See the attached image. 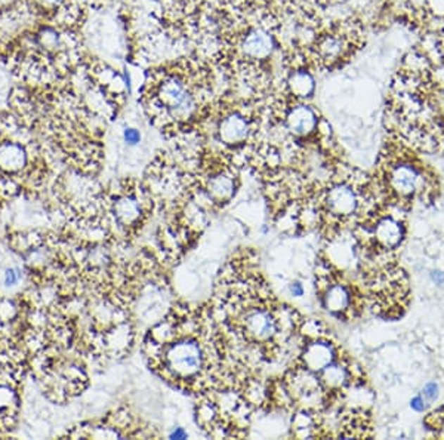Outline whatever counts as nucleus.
<instances>
[{
    "label": "nucleus",
    "mask_w": 444,
    "mask_h": 440,
    "mask_svg": "<svg viewBox=\"0 0 444 440\" xmlns=\"http://www.w3.org/2000/svg\"><path fill=\"white\" fill-rule=\"evenodd\" d=\"M424 394L428 397L429 401L437 399V396H438V387H437V384H434V382H431V384H428V386L425 387V390H424Z\"/></svg>",
    "instance_id": "obj_13"
},
{
    "label": "nucleus",
    "mask_w": 444,
    "mask_h": 440,
    "mask_svg": "<svg viewBox=\"0 0 444 440\" xmlns=\"http://www.w3.org/2000/svg\"><path fill=\"white\" fill-rule=\"evenodd\" d=\"M18 273L15 272V270H9V272L6 273V277H5V283L8 287H12V285H15V283L18 282Z\"/></svg>",
    "instance_id": "obj_14"
},
{
    "label": "nucleus",
    "mask_w": 444,
    "mask_h": 440,
    "mask_svg": "<svg viewBox=\"0 0 444 440\" xmlns=\"http://www.w3.org/2000/svg\"><path fill=\"white\" fill-rule=\"evenodd\" d=\"M24 163L25 153L20 146L13 143H6L0 146V168L9 172H15L23 168Z\"/></svg>",
    "instance_id": "obj_10"
},
{
    "label": "nucleus",
    "mask_w": 444,
    "mask_h": 440,
    "mask_svg": "<svg viewBox=\"0 0 444 440\" xmlns=\"http://www.w3.org/2000/svg\"><path fill=\"white\" fill-rule=\"evenodd\" d=\"M144 351L151 371L182 391L203 394L228 382L231 358L210 310L177 306L148 331ZM236 365V363H234Z\"/></svg>",
    "instance_id": "obj_2"
},
{
    "label": "nucleus",
    "mask_w": 444,
    "mask_h": 440,
    "mask_svg": "<svg viewBox=\"0 0 444 440\" xmlns=\"http://www.w3.org/2000/svg\"><path fill=\"white\" fill-rule=\"evenodd\" d=\"M123 138L127 144L135 146L141 141V132L138 130H135V127H126L125 132H123Z\"/></svg>",
    "instance_id": "obj_12"
},
{
    "label": "nucleus",
    "mask_w": 444,
    "mask_h": 440,
    "mask_svg": "<svg viewBox=\"0 0 444 440\" xmlns=\"http://www.w3.org/2000/svg\"><path fill=\"white\" fill-rule=\"evenodd\" d=\"M185 436H187V434H185L184 432H178V433H174V434H172L170 437H185Z\"/></svg>",
    "instance_id": "obj_17"
},
{
    "label": "nucleus",
    "mask_w": 444,
    "mask_h": 440,
    "mask_svg": "<svg viewBox=\"0 0 444 440\" xmlns=\"http://www.w3.org/2000/svg\"><path fill=\"white\" fill-rule=\"evenodd\" d=\"M215 73L200 56H179L151 70L142 89L150 122L169 138L198 130L215 103Z\"/></svg>",
    "instance_id": "obj_3"
},
{
    "label": "nucleus",
    "mask_w": 444,
    "mask_h": 440,
    "mask_svg": "<svg viewBox=\"0 0 444 440\" xmlns=\"http://www.w3.org/2000/svg\"><path fill=\"white\" fill-rule=\"evenodd\" d=\"M324 214L332 218L345 220L355 214L359 208V197L354 189L345 182H336L329 187L323 196Z\"/></svg>",
    "instance_id": "obj_5"
},
{
    "label": "nucleus",
    "mask_w": 444,
    "mask_h": 440,
    "mask_svg": "<svg viewBox=\"0 0 444 440\" xmlns=\"http://www.w3.org/2000/svg\"><path fill=\"white\" fill-rule=\"evenodd\" d=\"M322 303L323 307L332 313L334 316L343 318L350 313V308L353 307V292L351 289L339 282H332L331 285L326 287L322 292Z\"/></svg>",
    "instance_id": "obj_8"
},
{
    "label": "nucleus",
    "mask_w": 444,
    "mask_h": 440,
    "mask_svg": "<svg viewBox=\"0 0 444 440\" xmlns=\"http://www.w3.org/2000/svg\"><path fill=\"white\" fill-rule=\"evenodd\" d=\"M360 30L353 21H339L329 25L312 37L308 46L310 60L317 67L332 70L348 61L359 49Z\"/></svg>",
    "instance_id": "obj_4"
},
{
    "label": "nucleus",
    "mask_w": 444,
    "mask_h": 440,
    "mask_svg": "<svg viewBox=\"0 0 444 440\" xmlns=\"http://www.w3.org/2000/svg\"><path fill=\"white\" fill-rule=\"evenodd\" d=\"M299 6L307 8V9H316V8H327L336 5L342 0H296Z\"/></svg>",
    "instance_id": "obj_11"
},
{
    "label": "nucleus",
    "mask_w": 444,
    "mask_h": 440,
    "mask_svg": "<svg viewBox=\"0 0 444 440\" xmlns=\"http://www.w3.org/2000/svg\"><path fill=\"white\" fill-rule=\"evenodd\" d=\"M291 291H292V294H293L295 296H300V295H303V292H304L303 288H300V285H298V283H296V285H292V287H291Z\"/></svg>",
    "instance_id": "obj_16"
},
{
    "label": "nucleus",
    "mask_w": 444,
    "mask_h": 440,
    "mask_svg": "<svg viewBox=\"0 0 444 440\" xmlns=\"http://www.w3.org/2000/svg\"><path fill=\"white\" fill-rule=\"evenodd\" d=\"M230 275L222 276L212 318L221 332L228 356L240 366L274 363L299 332L293 308L283 306L260 273H252L241 260Z\"/></svg>",
    "instance_id": "obj_1"
},
{
    "label": "nucleus",
    "mask_w": 444,
    "mask_h": 440,
    "mask_svg": "<svg viewBox=\"0 0 444 440\" xmlns=\"http://www.w3.org/2000/svg\"><path fill=\"white\" fill-rule=\"evenodd\" d=\"M314 77L304 67L288 68L283 80L280 96L291 99V101H305L314 94Z\"/></svg>",
    "instance_id": "obj_7"
},
{
    "label": "nucleus",
    "mask_w": 444,
    "mask_h": 440,
    "mask_svg": "<svg viewBox=\"0 0 444 440\" xmlns=\"http://www.w3.org/2000/svg\"><path fill=\"white\" fill-rule=\"evenodd\" d=\"M374 237L383 249H394L403 239V229L398 221L393 218H381L374 227Z\"/></svg>",
    "instance_id": "obj_9"
},
{
    "label": "nucleus",
    "mask_w": 444,
    "mask_h": 440,
    "mask_svg": "<svg viewBox=\"0 0 444 440\" xmlns=\"http://www.w3.org/2000/svg\"><path fill=\"white\" fill-rule=\"evenodd\" d=\"M412 408L417 409V410H424L425 405H424L422 397H414V399L412 401Z\"/></svg>",
    "instance_id": "obj_15"
},
{
    "label": "nucleus",
    "mask_w": 444,
    "mask_h": 440,
    "mask_svg": "<svg viewBox=\"0 0 444 440\" xmlns=\"http://www.w3.org/2000/svg\"><path fill=\"white\" fill-rule=\"evenodd\" d=\"M443 120H444V113H443Z\"/></svg>",
    "instance_id": "obj_18"
},
{
    "label": "nucleus",
    "mask_w": 444,
    "mask_h": 440,
    "mask_svg": "<svg viewBox=\"0 0 444 440\" xmlns=\"http://www.w3.org/2000/svg\"><path fill=\"white\" fill-rule=\"evenodd\" d=\"M386 186L397 197H410L424 189V175L417 166L410 163H397L388 169Z\"/></svg>",
    "instance_id": "obj_6"
}]
</instances>
